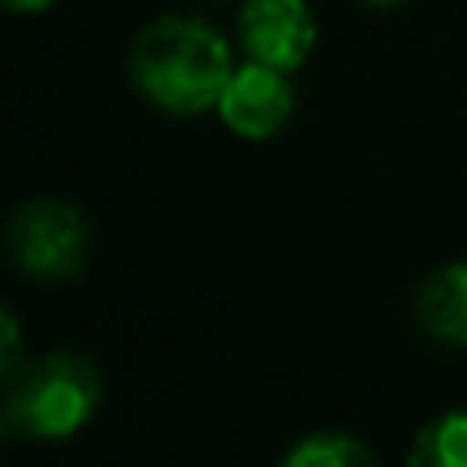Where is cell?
<instances>
[{
	"mask_svg": "<svg viewBox=\"0 0 467 467\" xmlns=\"http://www.w3.org/2000/svg\"><path fill=\"white\" fill-rule=\"evenodd\" d=\"M128 74L152 107L169 115L213 111L234 74L230 41L197 16H156L131 41Z\"/></svg>",
	"mask_w": 467,
	"mask_h": 467,
	"instance_id": "obj_1",
	"label": "cell"
},
{
	"mask_svg": "<svg viewBox=\"0 0 467 467\" xmlns=\"http://www.w3.org/2000/svg\"><path fill=\"white\" fill-rule=\"evenodd\" d=\"M5 419L13 431L29 439H70L95 419L99 410V369L82 353H49L41 361H29L5 378Z\"/></svg>",
	"mask_w": 467,
	"mask_h": 467,
	"instance_id": "obj_2",
	"label": "cell"
},
{
	"mask_svg": "<svg viewBox=\"0 0 467 467\" xmlns=\"http://www.w3.org/2000/svg\"><path fill=\"white\" fill-rule=\"evenodd\" d=\"M8 250L29 279H74L87 263V222L66 202H29L13 218Z\"/></svg>",
	"mask_w": 467,
	"mask_h": 467,
	"instance_id": "obj_3",
	"label": "cell"
},
{
	"mask_svg": "<svg viewBox=\"0 0 467 467\" xmlns=\"http://www.w3.org/2000/svg\"><path fill=\"white\" fill-rule=\"evenodd\" d=\"M218 119L242 140H271L275 131L287 128L296 115V87L287 70L266 66L250 57L246 66H234L226 90L218 99Z\"/></svg>",
	"mask_w": 467,
	"mask_h": 467,
	"instance_id": "obj_4",
	"label": "cell"
},
{
	"mask_svg": "<svg viewBox=\"0 0 467 467\" xmlns=\"http://www.w3.org/2000/svg\"><path fill=\"white\" fill-rule=\"evenodd\" d=\"M238 41L246 57L291 74L316 46V16L307 0H246L238 13Z\"/></svg>",
	"mask_w": 467,
	"mask_h": 467,
	"instance_id": "obj_5",
	"label": "cell"
},
{
	"mask_svg": "<svg viewBox=\"0 0 467 467\" xmlns=\"http://www.w3.org/2000/svg\"><path fill=\"white\" fill-rule=\"evenodd\" d=\"M419 320L435 340L467 348V263L443 266L422 283Z\"/></svg>",
	"mask_w": 467,
	"mask_h": 467,
	"instance_id": "obj_6",
	"label": "cell"
},
{
	"mask_svg": "<svg viewBox=\"0 0 467 467\" xmlns=\"http://www.w3.org/2000/svg\"><path fill=\"white\" fill-rule=\"evenodd\" d=\"M291 467H361L373 463V451L365 443H357L345 431H320V435H307L304 443H296L287 451Z\"/></svg>",
	"mask_w": 467,
	"mask_h": 467,
	"instance_id": "obj_7",
	"label": "cell"
},
{
	"mask_svg": "<svg viewBox=\"0 0 467 467\" xmlns=\"http://www.w3.org/2000/svg\"><path fill=\"white\" fill-rule=\"evenodd\" d=\"M414 463L467 467V410H451L439 422H431L414 443Z\"/></svg>",
	"mask_w": 467,
	"mask_h": 467,
	"instance_id": "obj_8",
	"label": "cell"
},
{
	"mask_svg": "<svg viewBox=\"0 0 467 467\" xmlns=\"http://www.w3.org/2000/svg\"><path fill=\"white\" fill-rule=\"evenodd\" d=\"M5 378H13L16 369H21V324H16V316L13 312H5Z\"/></svg>",
	"mask_w": 467,
	"mask_h": 467,
	"instance_id": "obj_9",
	"label": "cell"
},
{
	"mask_svg": "<svg viewBox=\"0 0 467 467\" xmlns=\"http://www.w3.org/2000/svg\"><path fill=\"white\" fill-rule=\"evenodd\" d=\"M13 13H41V8H49L54 0H5Z\"/></svg>",
	"mask_w": 467,
	"mask_h": 467,
	"instance_id": "obj_10",
	"label": "cell"
},
{
	"mask_svg": "<svg viewBox=\"0 0 467 467\" xmlns=\"http://www.w3.org/2000/svg\"><path fill=\"white\" fill-rule=\"evenodd\" d=\"M365 5H398V0H365Z\"/></svg>",
	"mask_w": 467,
	"mask_h": 467,
	"instance_id": "obj_11",
	"label": "cell"
}]
</instances>
